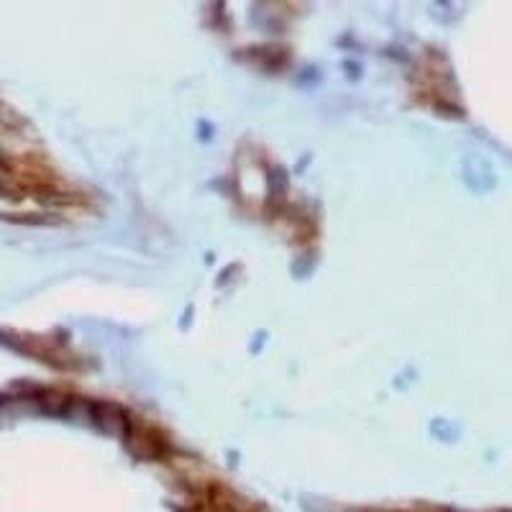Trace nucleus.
I'll list each match as a JSON object with an SVG mask.
<instances>
[{"mask_svg":"<svg viewBox=\"0 0 512 512\" xmlns=\"http://www.w3.org/2000/svg\"><path fill=\"white\" fill-rule=\"evenodd\" d=\"M93 420L100 425V431L111 433V436H123V433L128 431L126 415L121 413V408H116V405H108V402H103V405H95Z\"/></svg>","mask_w":512,"mask_h":512,"instance_id":"nucleus-1","label":"nucleus"}]
</instances>
